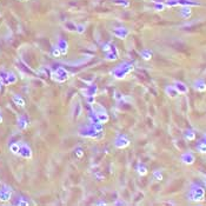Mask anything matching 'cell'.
Listing matches in <instances>:
<instances>
[{
    "label": "cell",
    "instance_id": "18",
    "mask_svg": "<svg viewBox=\"0 0 206 206\" xmlns=\"http://www.w3.org/2000/svg\"><path fill=\"white\" fill-rule=\"evenodd\" d=\"M66 27L68 28V31H76V29H77L76 25H74V24H71V23H67Z\"/></svg>",
    "mask_w": 206,
    "mask_h": 206
},
{
    "label": "cell",
    "instance_id": "10",
    "mask_svg": "<svg viewBox=\"0 0 206 206\" xmlns=\"http://www.w3.org/2000/svg\"><path fill=\"white\" fill-rule=\"evenodd\" d=\"M185 139L188 140V141H192L196 139V133L192 131V130H186L185 131Z\"/></svg>",
    "mask_w": 206,
    "mask_h": 206
},
{
    "label": "cell",
    "instance_id": "14",
    "mask_svg": "<svg viewBox=\"0 0 206 206\" xmlns=\"http://www.w3.org/2000/svg\"><path fill=\"white\" fill-rule=\"evenodd\" d=\"M165 7H166V5H165L164 3L157 1V3L154 4V10H156L157 12H161V11H164V10H165Z\"/></svg>",
    "mask_w": 206,
    "mask_h": 206
},
{
    "label": "cell",
    "instance_id": "7",
    "mask_svg": "<svg viewBox=\"0 0 206 206\" xmlns=\"http://www.w3.org/2000/svg\"><path fill=\"white\" fill-rule=\"evenodd\" d=\"M191 14H192V11H191V7L190 6H183L181 11H180V16L181 18L184 19H188L191 17Z\"/></svg>",
    "mask_w": 206,
    "mask_h": 206
},
{
    "label": "cell",
    "instance_id": "6",
    "mask_svg": "<svg viewBox=\"0 0 206 206\" xmlns=\"http://www.w3.org/2000/svg\"><path fill=\"white\" fill-rule=\"evenodd\" d=\"M165 93H166V95H168L170 98H175V97H178V95H179V93L177 92V90L174 88L173 85H168V86H166V88H165Z\"/></svg>",
    "mask_w": 206,
    "mask_h": 206
},
{
    "label": "cell",
    "instance_id": "19",
    "mask_svg": "<svg viewBox=\"0 0 206 206\" xmlns=\"http://www.w3.org/2000/svg\"><path fill=\"white\" fill-rule=\"evenodd\" d=\"M60 54H61V52L59 51V48H54V50H53V55H54V57H59Z\"/></svg>",
    "mask_w": 206,
    "mask_h": 206
},
{
    "label": "cell",
    "instance_id": "22",
    "mask_svg": "<svg viewBox=\"0 0 206 206\" xmlns=\"http://www.w3.org/2000/svg\"><path fill=\"white\" fill-rule=\"evenodd\" d=\"M104 51H111V46L110 45H106V46H104V48H102Z\"/></svg>",
    "mask_w": 206,
    "mask_h": 206
},
{
    "label": "cell",
    "instance_id": "17",
    "mask_svg": "<svg viewBox=\"0 0 206 206\" xmlns=\"http://www.w3.org/2000/svg\"><path fill=\"white\" fill-rule=\"evenodd\" d=\"M165 5L168 7H175V6H178V0H166Z\"/></svg>",
    "mask_w": 206,
    "mask_h": 206
},
{
    "label": "cell",
    "instance_id": "23",
    "mask_svg": "<svg viewBox=\"0 0 206 206\" xmlns=\"http://www.w3.org/2000/svg\"><path fill=\"white\" fill-rule=\"evenodd\" d=\"M201 141L206 144V134H204V137H203V140H201Z\"/></svg>",
    "mask_w": 206,
    "mask_h": 206
},
{
    "label": "cell",
    "instance_id": "21",
    "mask_svg": "<svg viewBox=\"0 0 206 206\" xmlns=\"http://www.w3.org/2000/svg\"><path fill=\"white\" fill-rule=\"evenodd\" d=\"M84 28H85L84 26H78V27H77V29H78L79 33H83V32H84Z\"/></svg>",
    "mask_w": 206,
    "mask_h": 206
},
{
    "label": "cell",
    "instance_id": "25",
    "mask_svg": "<svg viewBox=\"0 0 206 206\" xmlns=\"http://www.w3.org/2000/svg\"><path fill=\"white\" fill-rule=\"evenodd\" d=\"M205 184H206V178H205Z\"/></svg>",
    "mask_w": 206,
    "mask_h": 206
},
{
    "label": "cell",
    "instance_id": "3",
    "mask_svg": "<svg viewBox=\"0 0 206 206\" xmlns=\"http://www.w3.org/2000/svg\"><path fill=\"white\" fill-rule=\"evenodd\" d=\"M173 86H174V88L179 94H187L188 93V87L183 81H174Z\"/></svg>",
    "mask_w": 206,
    "mask_h": 206
},
{
    "label": "cell",
    "instance_id": "4",
    "mask_svg": "<svg viewBox=\"0 0 206 206\" xmlns=\"http://www.w3.org/2000/svg\"><path fill=\"white\" fill-rule=\"evenodd\" d=\"M19 154L23 156L24 158H31L32 157L31 150H29V147L27 145H25V144L20 145V152H19Z\"/></svg>",
    "mask_w": 206,
    "mask_h": 206
},
{
    "label": "cell",
    "instance_id": "13",
    "mask_svg": "<svg viewBox=\"0 0 206 206\" xmlns=\"http://www.w3.org/2000/svg\"><path fill=\"white\" fill-rule=\"evenodd\" d=\"M137 171H138V173H139L140 175H146V174H147V167H146L145 165H143V164H139V165H138Z\"/></svg>",
    "mask_w": 206,
    "mask_h": 206
},
{
    "label": "cell",
    "instance_id": "16",
    "mask_svg": "<svg viewBox=\"0 0 206 206\" xmlns=\"http://www.w3.org/2000/svg\"><path fill=\"white\" fill-rule=\"evenodd\" d=\"M153 178H154L157 181H161V180H163V174H161L160 171H154V172H153Z\"/></svg>",
    "mask_w": 206,
    "mask_h": 206
},
{
    "label": "cell",
    "instance_id": "5",
    "mask_svg": "<svg viewBox=\"0 0 206 206\" xmlns=\"http://www.w3.org/2000/svg\"><path fill=\"white\" fill-rule=\"evenodd\" d=\"M193 86L194 88L198 91V92H205L206 91V83L203 80V79H198L193 83Z\"/></svg>",
    "mask_w": 206,
    "mask_h": 206
},
{
    "label": "cell",
    "instance_id": "9",
    "mask_svg": "<svg viewBox=\"0 0 206 206\" xmlns=\"http://www.w3.org/2000/svg\"><path fill=\"white\" fill-rule=\"evenodd\" d=\"M13 101H14V104H16L17 106H19V107H25V100H24L21 97L14 95V97H13Z\"/></svg>",
    "mask_w": 206,
    "mask_h": 206
},
{
    "label": "cell",
    "instance_id": "15",
    "mask_svg": "<svg viewBox=\"0 0 206 206\" xmlns=\"http://www.w3.org/2000/svg\"><path fill=\"white\" fill-rule=\"evenodd\" d=\"M197 150H198V152H200V153H206V144L203 143V141H200V143L197 145Z\"/></svg>",
    "mask_w": 206,
    "mask_h": 206
},
{
    "label": "cell",
    "instance_id": "2",
    "mask_svg": "<svg viewBox=\"0 0 206 206\" xmlns=\"http://www.w3.org/2000/svg\"><path fill=\"white\" fill-rule=\"evenodd\" d=\"M180 159H181V161H183L185 165H192V164L194 163V160H196L194 154H193L192 152H190V151L183 153L181 157H180Z\"/></svg>",
    "mask_w": 206,
    "mask_h": 206
},
{
    "label": "cell",
    "instance_id": "20",
    "mask_svg": "<svg viewBox=\"0 0 206 206\" xmlns=\"http://www.w3.org/2000/svg\"><path fill=\"white\" fill-rule=\"evenodd\" d=\"M77 156H78V158H80V157H83V150H80V149H78V150H77Z\"/></svg>",
    "mask_w": 206,
    "mask_h": 206
},
{
    "label": "cell",
    "instance_id": "11",
    "mask_svg": "<svg viewBox=\"0 0 206 206\" xmlns=\"http://www.w3.org/2000/svg\"><path fill=\"white\" fill-rule=\"evenodd\" d=\"M10 150H11V152L13 154H19V152H20V144H18V143L12 144L10 146Z\"/></svg>",
    "mask_w": 206,
    "mask_h": 206
},
{
    "label": "cell",
    "instance_id": "1",
    "mask_svg": "<svg viewBox=\"0 0 206 206\" xmlns=\"http://www.w3.org/2000/svg\"><path fill=\"white\" fill-rule=\"evenodd\" d=\"M187 197L191 201H201L205 198V190L199 185H193Z\"/></svg>",
    "mask_w": 206,
    "mask_h": 206
},
{
    "label": "cell",
    "instance_id": "8",
    "mask_svg": "<svg viewBox=\"0 0 206 206\" xmlns=\"http://www.w3.org/2000/svg\"><path fill=\"white\" fill-rule=\"evenodd\" d=\"M11 190H7V191H3V192H0V201H8L10 198H11Z\"/></svg>",
    "mask_w": 206,
    "mask_h": 206
},
{
    "label": "cell",
    "instance_id": "12",
    "mask_svg": "<svg viewBox=\"0 0 206 206\" xmlns=\"http://www.w3.org/2000/svg\"><path fill=\"white\" fill-rule=\"evenodd\" d=\"M141 57H143L144 60H151L152 52L150 50H144V51H141Z\"/></svg>",
    "mask_w": 206,
    "mask_h": 206
},
{
    "label": "cell",
    "instance_id": "24",
    "mask_svg": "<svg viewBox=\"0 0 206 206\" xmlns=\"http://www.w3.org/2000/svg\"><path fill=\"white\" fill-rule=\"evenodd\" d=\"M1 121H3V117H1V115H0V123H1Z\"/></svg>",
    "mask_w": 206,
    "mask_h": 206
}]
</instances>
